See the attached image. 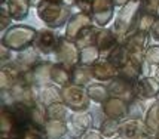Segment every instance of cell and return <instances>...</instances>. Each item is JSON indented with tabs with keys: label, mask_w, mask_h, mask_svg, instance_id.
<instances>
[{
	"label": "cell",
	"mask_w": 159,
	"mask_h": 139,
	"mask_svg": "<svg viewBox=\"0 0 159 139\" xmlns=\"http://www.w3.org/2000/svg\"><path fill=\"white\" fill-rule=\"evenodd\" d=\"M91 78H94L92 68H89L88 65H85V67H75L73 68V83L75 84L88 86Z\"/></svg>",
	"instance_id": "cell-15"
},
{
	"label": "cell",
	"mask_w": 159,
	"mask_h": 139,
	"mask_svg": "<svg viewBox=\"0 0 159 139\" xmlns=\"http://www.w3.org/2000/svg\"><path fill=\"white\" fill-rule=\"evenodd\" d=\"M146 139H156V136H153V135H150V136H147Z\"/></svg>",
	"instance_id": "cell-21"
},
{
	"label": "cell",
	"mask_w": 159,
	"mask_h": 139,
	"mask_svg": "<svg viewBox=\"0 0 159 139\" xmlns=\"http://www.w3.org/2000/svg\"><path fill=\"white\" fill-rule=\"evenodd\" d=\"M39 98L45 107L57 104V102H62V89L54 84H46L39 89Z\"/></svg>",
	"instance_id": "cell-10"
},
{
	"label": "cell",
	"mask_w": 159,
	"mask_h": 139,
	"mask_svg": "<svg viewBox=\"0 0 159 139\" xmlns=\"http://www.w3.org/2000/svg\"><path fill=\"white\" fill-rule=\"evenodd\" d=\"M69 107L64 102H57V104L48 105L46 107V118L49 120H62V121H69Z\"/></svg>",
	"instance_id": "cell-14"
},
{
	"label": "cell",
	"mask_w": 159,
	"mask_h": 139,
	"mask_svg": "<svg viewBox=\"0 0 159 139\" xmlns=\"http://www.w3.org/2000/svg\"><path fill=\"white\" fill-rule=\"evenodd\" d=\"M115 139H124V138H120V136H118V138H115Z\"/></svg>",
	"instance_id": "cell-23"
},
{
	"label": "cell",
	"mask_w": 159,
	"mask_h": 139,
	"mask_svg": "<svg viewBox=\"0 0 159 139\" xmlns=\"http://www.w3.org/2000/svg\"><path fill=\"white\" fill-rule=\"evenodd\" d=\"M155 78H156V80L159 82V68L156 70V73H155Z\"/></svg>",
	"instance_id": "cell-20"
},
{
	"label": "cell",
	"mask_w": 159,
	"mask_h": 139,
	"mask_svg": "<svg viewBox=\"0 0 159 139\" xmlns=\"http://www.w3.org/2000/svg\"><path fill=\"white\" fill-rule=\"evenodd\" d=\"M101 111L106 117L122 121L128 118V102L120 98L110 96L104 104H101Z\"/></svg>",
	"instance_id": "cell-5"
},
{
	"label": "cell",
	"mask_w": 159,
	"mask_h": 139,
	"mask_svg": "<svg viewBox=\"0 0 159 139\" xmlns=\"http://www.w3.org/2000/svg\"><path fill=\"white\" fill-rule=\"evenodd\" d=\"M62 102L69 107L73 112L88 111L91 104V98L85 86L71 83L62 87Z\"/></svg>",
	"instance_id": "cell-1"
},
{
	"label": "cell",
	"mask_w": 159,
	"mask_h": 139,
	"mask_svg": "<svg viewBox=\"0 0 159 139\" xmlns=\"http://www.w3.org/2000/svg\"><path fill=\"white\" fill-rule=\"evenodd\" d=\"M86 92L89 95L91 101L97 102V104H104L109 98H110V93H109V87L107 84L101 83V82H97V83H92L86 86Z\"/></svg>",
	"instance_id": "cell-11"
},
{
	"label": "cell",
	"mask_w": 159,
	"mask_h": 139,
	"mask_svg": "<svg viewBox=\"0 0 159 139\" xmlns=\"http://www.w3.org/2000/svg\"><path fill=\"white\" fill-rule=\"evenodd\" d=\"M69 135L71 139L82 138L85 133L94 127V114L89 111L73 112L69 118Z\"/></svg>",
	"instance_id": "cell-2"
},
{
	"label": "cell",
	"mask_w": 159,
	"mask_h": 139,
	"mask_svg": "<svg viewBox=\"0 0 159 139\" xmlns=\"http://www.w3.org/2000/svg\"><path fill=\"white\" fill-rule=\"evenodd\" d=\"M144 123L149 129V133L156 136L159 133V104L155 101L146 111L144 116Z\"/></svg>",
	"instance_id": "cell-12"
},
{
	"label": "cell",
	"mask_w": 159,
	"mask_h": 139,
	"mask_svg": "<svg viewBox=\"0 0 159 139\" xmlns=\"http://www.w3.org/2000/svg\"><path fill=\"white\" fill-rule=\"evenodd\" d=\"M79 139H82V138H79Z\"/></svg>",
	"instance_id": "cell-25"
},
{
	"label": "cell",
	"mask_w": 159,
	"mask_h": 139,
	"mask_svg": "<svg viewBox=\"0 0 159 139\" xmlns=\"http://www.w3.org/2000/svg\"><path fill=\"white\" fill-rule=\"evenodd\" d=\"M107 87H109L110 96L120 98V99H124L126 102H131L134 98H137L135 83H132V82H129V80H126V78L120 76L113 78L111 82H109Z\"/></svg>",
	"instance_id": "cell-4"
},
{
	"label": "cell",
	"mask_w": 159,
	"mask_h": 139,
	"mask_svg": "<svg viewBox=\"0 0 159 139\" xmlns=\"http://www.w3.org/2000/svg\"><path fill=\"white\" fill-rule=\"evenodd\" d=\"M155 99H156V102H158V104H159V93H158V96L155 98Z\"/></svg>",
	"instance_id": "cell-22"
},
{
	"label": "cell",
	"mask_w": 159,
	"mask_h": 139,
	"mask_svg": "<svg viewBox=\"0 0 159 139\" xmlns=\"http://www.w3.org/2000/svg\"><path fill=\"white\" fill-rule=\"evenodd\" d=\"M43 133L46 139H62L69 135V123L62 120H46L43 126Z\"/></svg>",
	"instance_id": "cell-8"
},
{
	"label": "cell",
	"mask_w": 159,
	"mask_h": 139,
	"mask_svg": "<svg viewBox=\"0 0 159 139\" xmlns=\"http://www.w3.org/2000/svg\"><path fill=\"white\" fill-rule=\"evenodd\" d=\"M144 99L141 98H134L131 102H128V118H144L146 111L144 110Z\"/></svg>",
	"instance_id": "cell-16"
},
{
	"label": "cell",
	"mask_w": 159,
	"mask_h": 139,
	"mask_svg": "<svg viewBox=\"0 0 159 139\" xmlns=\"http://www.w3.org/2000/svg\"><path fill=\"white\" fill-rule=\"evenodd\" d=\"M54 40H55L54 33L43 30V31L39 33V42H36V43H37V46H39V49H40L42 52L49 53V52L54 50Z\"/></svg>",
	"instance_id": "cell-17"
},
{
	"label": "cell",
	"mask_w": 159,
	"mask_h": 139,
	"mask_svg": "<svg viewBox=\"0 0 159 139\" xmlns=\"http://www.w3.org/2000/svg\"><path fill=\"white\" fill-rule=\"evenodd\" d=\"M146 62L152 65H159V48H152L146 55Z\"/></svg>",
	"instance_id": "cell-18"
},
{
	"label": "cell",
	"mask_w": 159,
	"mask_h": 139,
	"mask_svg": "<svg viewBox=\"0 0 159 139\" xmlns=\"http://www.w3.org/2000/svg\"><path fill=\"white\" fill-rule=\"evenodd\" d=\"M82 139H104V136L100 133V130H94V129H91V130H88V132L85 133L82 136Z\"/></svg>",
	"instance_id": "cell-19"
},
{
	"label": "cell",
	"mask_w": 159,
	"mask_h": 139,
	"mask_svg": "<svg viewBox=\"0 0 159 139\" xmlns=\"http://www.w3.org/2000/svg\"><path fill=\"white\" fill-rule=\"evenodd\" d=\"M135 89H137V96L141 99H153L158 96L159 93V82L155 77L146 76L141 77L139 82L135 83Z\"/></svg>",
	"instance_id": "cell-6"
},
{
	"label": "cell",
	"mask_w": 159,
	"mask_h": 139,
	"mask_svg": "<svg viewBox=\"0 0 159 139\" xmlns=\"http://www.w3.org/2000/svg\"><path fill=\"white\" fill-rule=\"evenodd\" d=\"M156 139H159V133H158V135H156Z\"/></svg>",
	"instance_id": "cell-24"
},
{
	"label": "cell",
	"mask_w": 159,
	"mask_h": 139,
	"mask_svg": "<svg viewBox=\"0 0 159 139\" xmlns=\"http://www.w3.org/2000/svg\"><path fill=\"white\" fill-rule=\"evenodd\" d=\"M119 136L124 139H146L150 136L144 118H125L120 121Z\"/></svg>",
	"instance_id": "cell-3"
},
{
	"label": "cell",
	"mask_w": 159,
	"mask_h": 139,
	"mask_svg": "<svg viewBox=\"0 0 159 139\" xmlns=\"http://www.w3.org/2000/svg\"><path fill=\"white\" fill-rule=\"evenodd\" d=\"M51 78H52V83L58 84L61 87H66V86L73 83V68H70V67L64 65V64L52 65Z\"/></svg>",
	"instance_id": "cell-9"
},
{
	"label": "cell",
	"mask_w": 159,
	"mask_h": 139,
	"mask_svg": "<svg viewBox=\"0 0 159 139\" xmlns=\"http://www.w3.org/2000/svg\"><path fill=\"white\" fill-rule=\"evenodd\" d=\"M98 130L100 133L104 136V139H115L119 136L120 132V121L115 120V118H109L106 117L101 121V124L98 126Z\"/></svg>",
	"instance_id": "cell-13"
},
{
	"label": "cell",
	"mask_w": 159,
	"mask_h": 139,
	"mask_svg": "<svg viewBox=\"0 0 159 139\" xmlns=\"http://www.w3.org/2000/svg\"><path fill=\"white\" fill-rule=\"evenodd\" d=\"M92 76L97 82H111L113 78H116L119 74V70L110 62V61H100L94 64L92 67Z\"/></svg>",
	"instance_id": "cell-7"
}]
</instances>
